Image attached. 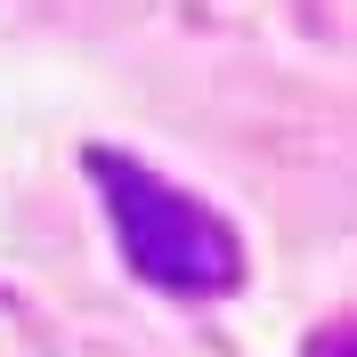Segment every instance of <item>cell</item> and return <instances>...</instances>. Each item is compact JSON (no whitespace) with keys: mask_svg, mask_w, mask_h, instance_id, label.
<instances>
[{"mask_svg":"<svg viewBox=\"0 0 357 357\" xmlns=\"http://www.w3.org/2000/svg\"><path fill=\"white\" fill-rule=\"evenodd\" d=\"M89 171L106 178V203H114V227H122V252L146 284H171V292H220L236 284V236H227L203 203H187L178 187H162L155 171H138L130 155H89Z\"/></svg>","mask_w":357,"mask_h":357,"instance_id":"1","label":"cell"},{"mask_svg":"<svg viewBox=\"0 0 357 357\" xmlns=\"http://www.w3.org/2000/svg\"><path fill=\"white\" fill-rule=\"evenodd\" d=\"M317 357H357V325H341V333L317 341Z\"/></svg>","mask_w":357,"mask_h":357,"instance_id":"2","label":"cell"}]
</instances>
